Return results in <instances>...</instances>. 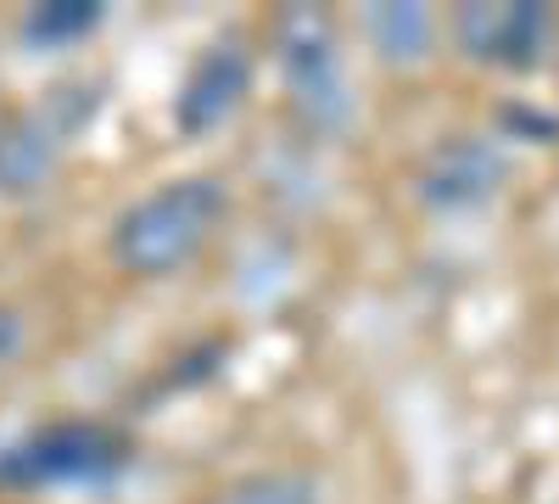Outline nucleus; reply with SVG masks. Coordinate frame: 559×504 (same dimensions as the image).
Listing matches in <instances>:
<instances>
[{
    "label": "nucleus",
    "instance_id": "0eeeda50",
    "mask_svg": "<svg viewBox=\"0 0 559 504\" xmlns=\"http://www.w3.org/2000/svg\"><path fill=\"white\" fill-rule=\"evenodd\" d=\"M369 45L392 62V68H414L431 57V39H437V17L414 0H381V7L364 12Z\"/></svg>",
    "mask_w": 559,
    "mask_h": 504
},
{
    "label": "nucleus",
    "instance_id": "7ed1b4c3",
    "mask_svg": "<svg viewBox=\"0 0 559 504\" xmlns=\"http://www.w3.org/2000/svg\"><path fill=\"white\" fill-rule=\"evenodd\" d=\"M129 466V443L112 426L96 421H57L34 437H23L7 460L0 482L12 488H57V482H107Z\"/></svg>",
    "mask_w": 559,
    "mask_h": 504
},
{
    "label": "nucleus",
    "instance_id": "20e7f679",
    "mask_svg": "<svg viewBox=\"0 0 559 504\" xmlns=\"http://www.w3.org/2000/svg\"><path fill=\"white\" fill-rule=\"evenodd\" d=\"M453 39H459V51L471 62H481V68L532 73L548 57L554 12L537 7V0H503V7L471 0V7L453 12Z\"/></svg>",
    "mask_w": 559,
    "mask_h": 504
},
{
    "label": "nucleus",
    "instance_id": "1a4fd4ad",
    "mask_svg": "<svg viewBox=\"0 0 559 504\" xmlns=\"http://www.w3.org/2000/svg\"><path fill=\"white\" fill-rule=\"evenodd\" d=\"M96 23H102V7H96V0H45V7H34V12L23 17V39L51 51V45L84 39Z\"/></svg>",
    "mask_w": 559,
    "mask_h": 504
},
{
    "label": "nucleus",
    "instance_id": "f257e3e1",
    "mask_svg": "<svg viewBox=\"0 0 559 504\" xmlns=\"http://www.w3.org/2000/svg\"><path fill=\"white\" fill-rule=\"evenodd\" d=\"M224 219V186L207 174L168 179L152 197H140L112 231V258L129 274H168L191 263Z\"/></svg>",
    "mask_w": 559,
    "mask_h": 504
},
{
    "label": "nucleus",
    "instance_id": "39448f33",
    "mask_svg": "<svg viewBox=\"0 0 559 504\" xmlns=\"http://www.w3.org/2000/svg\"><path fill=\"white\" fill-rule=\"evenodd\" d=\"M247 90H252L247 45L241 39H218V45H207V51L191 62V73H185L174 118H179L185 134H207V129H218L229 113L247 102Z\"/></svg>",
    "mask_w": 559,
    "mask_h": 504
},
{
    "label": "nucleus",
    "instance_id": "6e6552de",
    "mask_svg": "<svg viewBox=\"0 0 559 504\" xmlns=\"http://www.w3.org/2000/svg\"><path fill=\"white\" fill-rule=\"evenodd\" d=\"M57 129L45 118H12L0 129V186L7 191H34L57 163Z\"/></svg>",
    "mask_w": 559,
    "mask_h": 504
},
{
    "label": "nucleus",
    "instance_id": "423d86ee",
    "mask_svg": "<svg viewBox=\"0 0 559 504\" xmlns=\"http://www.w3.org/2000/svg\"><path fill=\"white\" fill-rule=\"evenodd\" d=\"M498 186H503V157L487 141H476V134H453L419 168V197L442 213L481 208Z\"/></svg>",
    "mask_w": 559,
    "mask_h": 504
},
{
    "label": "nucleus",
    "instance_id": "9b49d317",
    "mask_svg": "<svg viewBox=\"0 0 559 504\" xmlns=\"http://www.w3.org/2000/svg\"><path fill=\"white\" fill-rule=\"evenodd\" d=\"M17 348H23V319L12 308H0V364L17 359Z\"/></svg>",
    "mask_w": 559,
    "mask_h": 504
},
{
    "label": "nucleus",
    "instance_id": "f03ea898",
    "mask_svg": "<svg viewBox=\"0 0 559 504\" xmlns=\"http://www.w3.org/2000/svg\"><path fill=\"white\" fill-rule=\"evenodd\" d=\"M280 73H286L292 107L308 129L336 134L353 118V96H347V68L336 51V28L313 7H292L280 17Z\"/></svg>",
    "mask_w": 559,
    "mask_h": 504
},
{
    "label": "nucleus",
    "instance_id": "9d476101",
    "mask_svg": "<svg viewBox=\"0 0 559 504\" xmlns=\"http://www.w3.org/2000/svg\"><path fill=\"white\" fill-rule=\"evenodd\" d=\"M218 504H319V488L297 471H263L218 493Z\"/></svg>",
    "mask_w": 559,
    "mask_h": 504
}]
</instances>
